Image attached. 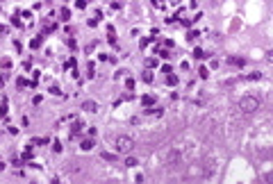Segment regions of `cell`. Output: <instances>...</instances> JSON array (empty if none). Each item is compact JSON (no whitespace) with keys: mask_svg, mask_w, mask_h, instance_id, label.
Listing matches in <instances>:
<instances>
[{"mask_svg":"<svg viewBox=\"0 0 273 184\" xmlns=\"http://www.w3.org/2000/svg\"><path fill=\"white\" fill-rule=\"evenodd\" d=\"M125 166H137V159H134V157H128V159H125Z\"/></svg>","mask_w":273,"mask_h":184,"instance_id":"obj_24","label":"cell"},{"mask_svg":"<svg viewBox=\"0 0 273 184\" xmlns=\"http://www.w3.org/2000/svg\"><path fill=\"white\" fill-rule=\"evenodd\" d=\"M75 7L77 9H84V7H87V0H75Z\"/></svg>","mask_w":273,"mask_h":184,"instance_id":"obj_22","label":"cell"},{"mask_svg":"<svg viewBox=\"0 0 273 184\" xmlns=\"http://www.w3.org/2000/svg\"><path fill=\"white\" fill-rule=\"evenodd\" d=\"M50 93H55V96H62V91H59V87H50Z\"/></svg>","mask_w":273,"mask_h":184,"instance_id":"obj_29","label":"cell"},{"mask_svg":"<svg viewBox=\"0 0 273 184\" xmlns=\"http://www.w3.org/2000/svg\"><path fill=\"white\" fill-rule=\"evenodd\" d=\"M23 159H32V146H27V148L23 150Z\"/></svg>","mask_w":273,"mask_h":184,"instance_id":"obj_17","label":"cell"},{"mask_svg":"<svg viewBox=\"0 0 273 184\" xmlns=\"http://www.w3.org/2000/svg\"><path fill=\"white\" fill-rule=\"evenodd\" d=\"M64 68H75V59H68V61H64Z\"/></svg>","mask_w":273,"mask_h":184,"instance_id":"obj_23","label":"cell"},{"mask_svg":"<svg viewBox=\"0 0 273 184\" xmlns=\"http://www.w3.org/2000/svg\"><path fill=\"white\" fill-rule=\"evenodd\" d=\"M187 39H189V41L198 39V32H196V30H189V34H187Z\"/></svg>","mask_w":273,"mask_h":184,"instance_id":"obj_20","label":"cell"},{"mask_svg":"<svg viewBox=\"0 0 273 184\" xmlns=\"http://www.w3.org/2000/svg\"><path fill=\"white\" fill-rule=\"evenodd\" d=\"M16 84H18V87H27V84H30V82H27L25 77H18V80H16Z\"/></svg>","mask_w":273,"mask_h":184,"instance_id":"obj_21","label":"cell"},{"mask_svg":"<svg viewBox=\"0 0 273 184\" xmlns=\"http://www.w3.org/2000/svg\"><path fill=\"white\" fill-rule=\"evenodd\" d=\"M82 109L93 114V112H98V102H96V100H84V102H82Z\"/></svg>","mask_w":273,"mask_h":184,"instance_id":"obj_4","label":"cell"},{"mask_svg":"<svg viewBox=\"0 0 273 184\" xmlns=\"http://www.w3.org/2000/svg\"><path fill=\"white\" fill-rule=\"evenodd\" d=\"M41 43H43V34H39L36 39L30 41V48H34V50H36V48H41Z\"/></svg>","mask_w":273,"mask_h":184,"instance_id":"obj_7","label":"cell"},{"mask_svg":"<svg viewBox=\"0 0 273 184\" xmlns=\"http://www.w3.org/2000/svg\"><path fill=\"white\" fill-rule=\"evenodd\" d=\"M139 46H141V48H146V46H150V39H148V36H146V39H141V43H139Z\"/></svg>","mask_w":273,"mask_h":184,"instance_id":"obj_27","label":"cell"},{"mask_svg":"<svg viewBox=\"0 0 273 184\" xmlns=\"http://www.w3.org/2000/svg\"><path fill=\"white\" fill-rule=\"evenodd\" d=\"M178 75H173V73H166V84H169V87H175V84H178Z\"/></svg>","mask_w":273,"mask_h":184,"instance_id":"obj_6","label":"cell"},{"mask_svg":"<svg viewBox=\"0 0 273 184\" xmlns=\"http://www.w3.org/2000/svg\"><path fill=\"white\" fill-rule=\"evenodd\" d=\"M125 87H128V89L134 87V80H132V77H128V80H125Z\"/></svg>","mask_w":273,"mask_h":184,"instance_id":"obj_28","label":"cell"},{"mask_svg":"<svg viewBox=\"0 0 273 184\" xmlns=\"http://www.w3.org/2000/svg\"><path fill=\"white\" fill-rule=\"evenodd\" d=\"M52 150H55V152H62V143L55 141V143H52Z\"/></svg>","mask_w":273,"mask_h":184,"instance_id":"obj_25","label":"cell"},{"mask_svg":"<svg viewBox=\"0 0 273 184\" xmlns=\"http://www.w3.org/2000/svg\"><path fill=\"white\" fill-rule=\"evenodd\" d=\"M194 57H196V59H205V52H203L200 48H196V50H194Z\"/></svg>","mask_w":273,"mask_h":184,"instance_id":"obj_18","label":"cell"},{"mask_svg":"<svg viewBox=\"0 0 273 184\" xmlns=\"http://www.w3.org/2000/svg\"><path fill=\"white\" fill-rule=\"evenodd\" d=\"M259 77H262V73H257V71H255V73H250V75H246V80H250V82H257Z\"/></svg>","mask_w":273,"mask_h":184,"instance_id":"obj_14","label":"cell"},{"mask_svg":"<svg viewBox=\"0 0 273 184\" xmlns=\"http://www.w3.org/2000/svg\"><path fill=\"white\" fill-rule=\"evenodd\" d=\"M141 102H144V107H153V105H155V98H153V96H144V98H141Z\"/></svg>","mask_w":273,"mask_h":184,"instance_id":"obj_10","label":"cell"},{"mask_svg":"<svg viewBox=\"0 0 273 184\" xmlns=\"http://www.w3.org/2000/svg\"><path fill=\"white\" fill-rule=\"evenodd\" d=\"M180 23H182V25H185V27H191V23H194V20H187V18H182Z\"/></svg>","mask_w":273,"mask_h":184,"instance_id":"obj_33","label":"cell"},{"mask_svg":"<svg viewBox=\"0 0 273 184\" xmlns=\"http://www.w3.org/2000/svg\"><path fill=\"white\" fill-rule=\"evenodd\" d=\"M146 66L153 68V66H157V61H155V59H148V61H146Z\"/></svg>","mask_w":273,"mask_h":184,"instance_id":"obj_31","label":"cell"},{"mask_svg":"<svg viewBox=\"0 0 273 184\" xmlns=\"http://www.w3.org/2000/svg\"><path fill=\"white\" fill-rule=\"evenodd\" d=\"M7 116V98L2 100V105H0V118H5Z\"/></svg>","mask_w":273,"mask_h":184,"instance_id":"obj_13","label":"cell"},{"mask_svg":"<svg viewBox=\"0 0 273 184\" xmlns=\"http://www.w3.org/2000/svg\"><path fill=\"white\" fill-rule=\"evenodd\" d=\"M141 80H144L146 84H150V82H153V73H150V71H144V75H141Z\"/></svg>","mask_w":273,"mask_h":184,"instance_id":"obj_12","label":"cell"},{"mask_svg":"<svg viewBox=\"0 0 273 184\" xmlns=\"http://www.w3.org/2000/svg\"><path fill=\"white\" fill-rule=\"evenodd\" d=\"M239 109H241L244 114H253L259 109V98L257 96H244L241 100H239Z\"/></svg>","mask_w":273,"mask_h":184,"instance_id":"obj_1","label":"cell"},{"mask_svg":"<svg viewBox=\"0 0 273 184\" xmlns=\"http://www.w3.org/2000/svg\"><path fill=\"white\" fill-rule=\"evenodd\" d=\"M55 30H57V23H52L50 18L43 20V34H48V32H55Z\"/></svg>","mask_w":273,"mask_h":184,"instance_id":"obj_5","label":"cell"},{"mask_svg":"<svg viewBox=\"0 0 273 184\" xmlns=\"http://www.w3.org/2000/svg\"><path fill=\"white\" fill-rule=\"evenodd\" d=\"M11 23H14V25H21V20H18V14L11 16Z\"/></svg>","mask_w":273,"mask_h":184,"instance_id":"obj_30","label":"cell"},{"mask_svg":"<svg viewBox=\"0 0 273 184\" xmlns=\"http://www.w3.org/2000/svg\"><path fill=\"white\" fill-rule=\"evenodd\" d=\"M87 25H89V27H96V25H98V18H89Z\"/></svg>","mask_w":273,"mask_h":184,"instance_id":"obj_26","label":"cell"},{"mask_svg":"<svg viewBox=\"0 0 273 184\" xmlns=\"http://www.w3.org/2000/svg\"><path fill=\"white\" fill-rule=\"evenodd\" d=\"M93 146H96V143H93V136H91V139H84V141H82V146H80V148H82V150H91Z\"/></svg>","mask_w":273,"mask_h":184,"instance_id":"obj_8","label":"cell"},{"mask_svg":"<svg viewBox=\"0 0 273 184\" xmlns=\"http://www.w3.org/2000/svg\"><path fill=\"white\" fill-rule=\"evenodd\" d=\"M103 159H107V161H116V155H112V152H103Z\"/></svg>","mask_w":273,"mask_h":184,"instance_id":"obj_19","label":"cell"},{"mask_svg":"<svg viewBox=\"0 0 273 184\" xmlns=\"http://www.w3.org/2000/svg\"><path fill=\"white\" fill-rule=\"evenodd\" d=\"M198 75H200L203 80H207V77H209V71H207L205 66H200V68H198Z\"/></svg>","mask_w":273,"mask_h":184,"instance_id":"obj_15","label":"cell"},{"mask_svg":"<svg viewBox=\"0 0 273 184\" xmlns=\"http://www.w3.org/2000/svg\"><path fill=\"white\" fill-rule=\"evenodd\" d=\"M153 5L157 7V9H162V7H164V5H162V0H153Z\"/></svg>","mask_w":273,"mask_h":184,"instance_id":"obj_34","label":"cell"},{"mask_svg":"<svg viewBox=\"0 0 273 184\" xmlns=\"http://www.w3.org/2000/svg\"><path fill=\"white\" fill-rule=\"evenodd\" d=\"M230 64H232V66H244L246 59H244V57H230Z\"/></svg>","mask_w":273,"mask_h":184,"instance_id":"obj_9","label":"cell"},{"mask_svg":"<svg viewBox=\"0 0 273 184\" xmlns=\"http://www.w3.org/2000/svg\"><path fill=\"white\" fill-rule=\"evenodd\" d=\"M59 16H62L64 20H71V9H68V7H62V11H59Z\"/></svg>","mask_w":273,"mask_h":184,"instance_id":"obj_11","label":"cell"},{"mask_svg":"<svg viewBox=\"0 0 273 184\" xmlns=\"http://www.w3.org/2000/svg\"><path fill=\"white\" fill-rule=\"evenodd\" d=\"M121 100H132V93H123V98H121ZM119 100V102H121ZM119 102H116V105H119Z\"/></svg>","mask_w":273,"mask_h":184,"instance_id":"obj_32","label":"cell"},{"mask_svg":"<svg viewBox=\"0 0 273 184\" xmlns=\"http://www.w3.org/2000/svg\"><path fill=\"white\" fill-rule=\"evenodd\" d=\"M0 66H2V68H9V66H11V59H9V57H2V59H0Z\"/></svg>","mask_w":273,"mask_h":184,"instance_id":"obj_16","label":"cell"},{"mask_svg":"<svg viewBox=\"0 0 273 184\" xmlns=\"http://www.w3.org/2000/svg\"><path fill=\"white\" fill-rule=\"evenodd\" d=\"M132 148H134V139L132 136H128V134L116 136V150H119V152H130Z\"/></svg>","mask_w":273,"mask_h":184,"instance_id":"obj_2","label":"cell"},{"mask_svg":"<svg viewBox=\"0 0 273 184\" xmlns=\"http://www.w3.org/2000/svg\"><path fill=\"white\" fill-rule=\"evenodd\" d=\"M82 132H84V123L80 121V118H75V121L71 123V139L73 136H80Z\"/></svg>","mask_w":273,"mask_h":184,"instance_id":"obj_3","label":"cell"}]
</instances>
